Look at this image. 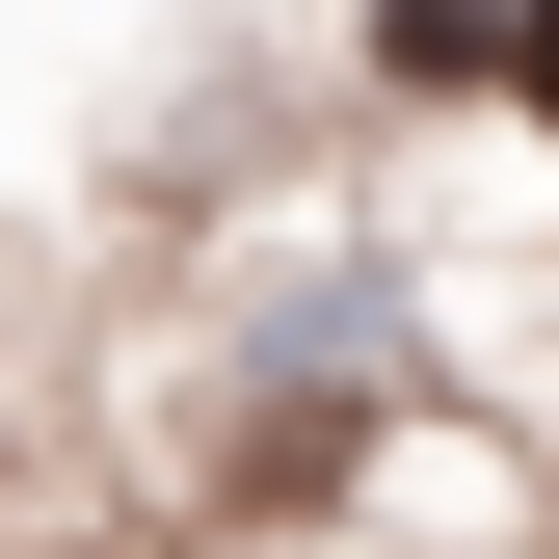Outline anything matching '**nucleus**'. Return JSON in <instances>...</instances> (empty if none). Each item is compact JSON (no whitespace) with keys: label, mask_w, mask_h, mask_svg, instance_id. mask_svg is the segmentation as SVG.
<instances>
[{"label":"nucleus","mask_w":559,"mask_h":559,"mask_svg":"<svg viewBox=\"0 0 559 559\" xmlns=\"http://www.w3.org/2000/svg\"><path fill=\"white\" fill-rule=\"evenodd\" d=\"M373 81H507V0H373Z\"/></svg>","instance_id":"1"},{"label":"nucleus","mask_w":559,"mask_h":559,"mask_svg":"<svg viewBox=\"0 0 559 559\" xmlns=\"http://www.w3.org/2000/svg\"><path fill=\"white\" fill-rule=\"evenodd\" d=\"M507 107H533V133H559V0H507Z\"/></svg>","instance_id":"2"}]
</instances>
